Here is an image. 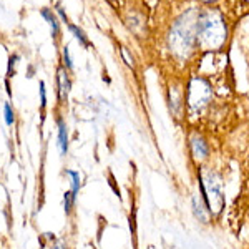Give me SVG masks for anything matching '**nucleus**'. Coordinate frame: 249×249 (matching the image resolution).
Segmentation results:
<instances>
[{
  "label": "nucleus",
  "instance_id": "8",
  "mask_svg": "<svg viewBox=\"0 0 249 249\" xmlns=\"http://www.w3.org/2000/svg\"><path fill=\"white\" fill-rule=\"evenodd\" d=\"M65 176L70 179V193L73 195L75 199H78L80 190H82V175L75 170H67Z\"/></svg>",
  "mask_w": 249,
  "mask_h": 249
},
{
  "label": "nucleus",
  "instance_id": "10",
  "mask_svg": "<svg viewBox=\"0 0 249 249\" xmlns=\"http://www.w3.org/2000/svg\"><path fill=\"white\" fill-rule=\"evenodd\" d=\"M193 211H195L196 219H199L204 224L208 223V219H210V213H208L206 206L201 204V201H198V198H196V196L193 198Z\"/></svg>",
  "mask_w": 249,
  "mask_h": 249
},
{
  "label": "nucleus",
  "instance_id": "9",
  "mask_svg": "<svg viewBox=\"0 0 249 249\" xmlns=\"http://www.w3.org/2000/svg\"><path fill=\"white\" fill-rule=\"evenodd\" d=\"M42 17L45 18L47 22H48V25H50V29H52V37H53V38H58V34H60V23H58L57 17L53 15V12H50L48 9H43V10H42Z\"/></svg>",
  "mask_w": 249,
  "mask_h": 249
},
{
  "label": "nucleus",
  "instance_id": "1",
  "mask_svg": "<svg viewBox=\"0 0 249 249\" xmlns=\"http://www.w3.org/2000/svg\"><path fill=\"white\" fill-rule=\"evenodd\" d=\"M228 38V27L223 14L216 9H204L196 17V43L203 50H218Z\"/></svg>",
  "mask_w": 249,
  "mask_h": 249
},
{
  "label": "nucleus",
  "instance_id": "3",
  "mask_svg": "<svg viewBox=\"0 0 249 249\" xmlns=\"http://www.w3.org/2000/svg\"><path fill=\"white\" fill-rule=\"evenodd\" d=\"M198 183H199V190H201V196L204 206H206L210 216L219 214L224 210V191H223V179L216 171H206L203 175L198 168Z\"/></svg>",
  "mask_w": 249,
  "mask_h": 249
},
{
  "label": "nucleus",
  "instance_id": "16",
  "mask_svg": "<svg viewBox=\"0 0 249 249\" xmlns=\"http://www.w3.org/2000/svg\"><path fill=\"white\" fill-rule=\"evenodd\" d=\"M122 55H123V60L126 62V65L133 68L135 67V60L130 57V53H128V48H124V47L122 48Z\"/></svg>",
  "mask_w": 249,
  "mask_h": 249
},
{
  "label": "nucleus",
  "instance_id": "15",
  "mask_svg": "<svg viewBox=\"0 0 249 249\" xmlns=\"http://www.w3.org/2000/svg\"><path fill=\"white\" fill-rule=\"evenodd\" d=\"M40 108L45 110L47 108V87H45V82H40Z\"/></svg>",
  "mask_w": 249,
  "mask_h": 249
},
{
  "label": "nucleus",
  "instance_id": "14",
  "mask_svg": "<svg viewBox=\"0 0 249 249\" xmlns=\"http://www.w3.org/2000/svg\"><path fill=\"white\" fill-rule=\"evenodd\" d=\"M62 58H63V67H65L67 70H71V67H73V62H71L70 50H68V47H63V50H62Z\"/></svg>",
  "mask_w": 249,
  "mask_h": 249
},
{
  "label": "nucleus",
  "instance_id": "17",
  "mask_svg": "<svg viewBox=\"0 0 249 249\" xmlns=\"http://www.w3.org/2000/svg\"><path fill=\"white\" fill-rule=\"evenodd\" d=\"M50 249H67V246L62 243V241H55L53 244H50Z\"/></svg>",
  "mask_w": 249,
  "mask_h": 249
},
{
  "label": "nucleus",
  "instance_id": "11",
  "mask_svg": "<svg viewBox=\"0 0 249 249\" xmlns=\"http://www.w3.org/2000/svg\"><path fill=\"white\" fill-rule=\"evenodd\" d=\"M75 204H77V199L73 198V195L70 193V190L65 191V195H63V211H65L67 216H70L71 213H73Z\"/></svg>",
  "mask_w": 249,
  "mask_h": 249
},
{
  "label": "nucleus",
  "instance_id": "7",
  "mask_svg": "<svg viewBox=\"0 0 249 249\" xmlns=\"http://www.w3.org/2000/svg\"><path fill=\"white\" fill-rule=\"evenodd\" d=\"M57 87H58L60 103H65L71 90V82H70V77H68V70L65 67H58V70H57Z\"/></svg>",
  "mask_w": 249,
  "mask_h": 249
},
{
  "label": "nucleus",
  "instance_id": "2",
  "mask_svg": "<svg viewBox=\"0 0 249 249\" xmlns=\"http://www.w3.org/2000/svg\"><path fill=\"white\" fill-rule=\"evenodd\" d=\"M196 17H198V14L183 15L173 25L170 35V48L178 58H188L196 45Z\"/></svg>",
  "mask_w": 249,
  "mask_h": 249
},
{
  "label": "nucleus",
  "instance_id": "13",
  "mask_svg": "<svg viewBox=\"0 0 249 249\" xmlns=\"http://www.w3.org/2000/svg\"><path fill=\"white\" fill-rule=\"evenodd\" d=\"M3 120H5L7 126H12V124L15 123V111H14V108L10 107V103L3 105Z\"/></svg>",
  "mask_w": 249,
  "mask_h": 249
},
{
  "label": "nucleus",
  "instance_id": "6",
  "mask_svg": "<svg viewBox=\"0 0 249 249\" xmlns=\"http://www.w3.org/2000/svg\"><path fill=\"white\" fill-rule=\"evenodd\" d=\"M57 146L62 156H65L68 153L70 136H68V124L63 120V116H57Z\"/></svg>",
  "mask_w": 249,
  "mask_h": 249
},
{
  "label": "nucleus",
  "instance_id": "5",
  "mask_svg": "<svg viewBox=\"0 0 249 249\" xmlns=\"http://www.w3.org/2000/svg\"><path fill=\"white\" fill-rule=\"evenodd\" d=\"M190 150L193 158L201 163L210 155V144H208V142L199 133H193L190 136Z\"/></svg>",
  "mask_w": 249,
  "mask_h": 249
},
{
  "label": "nucleus",
  "instance_id": "19",
  "mask_svg": "<svg viewBox=\"0 0 249 249\" xmlns=\"http://www.w3.org/2000/svg\"><path fill=\"white\" fill-rule=\"evenodd\" d=\"M244 2H249V0H244Z\"/></svg>",
  "mask_w": 249,
  "mask_h": 249
},
{
  "label": "nucleus",
  "instance_id": "4",
  "mask_svg": "<svg viewBox=\"0 0 249 249\" xmlns=\"http://www.w3.org/2000/svg\"><path fill=\"white\" fill-rule=\"evenodd\" d=\"M213 100V88L203 77H193L188 83L186 103L191 111H201Z\"/></svg>",
  "mask_w": 249,
  "mask_h": 249
},
{
  "label": "nucleus",
  "instance_id": "18",
  "mask_svg": "<svg viewBox=\"0 0 249 249\" xmlns=\"http://www.w3.org/2000/svg\"><path fill=\"white\" fill-rule=\"evenodd\" d=\"M203 2H206V3H210V2H214V0H203Z\"/></svg>",
  "mask_w": 249,
  "mask_h": 249
},
{
  "label": "nucleus",
  "instance_id": "12",
  "mask_svg": "<svg viewBox=\"0 0 249 249\" xmlns=\"http://www.w3.org/2000/svg\"><path fill=\"white\" fill-rule=\"evenodd\" d=\"M67 27H68V29H70V32H71V34L75 35V38H77L78 42L82 43L83 47H88V45H90V43H88V40H87V37H85V34H83V32L80 30L78 27H75L73 23H68Z\"/></svg>",
  "mask_w": 249,
  "mask_h": 249
}]
</instances>
